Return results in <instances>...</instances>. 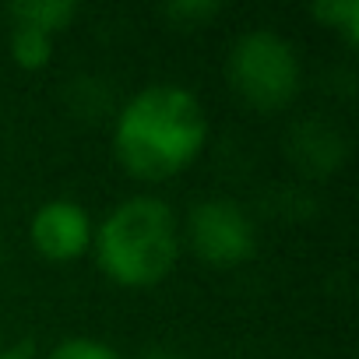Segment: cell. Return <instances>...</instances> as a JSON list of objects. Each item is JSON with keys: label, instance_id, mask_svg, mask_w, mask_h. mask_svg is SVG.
Returning a JSON list of instances; mask_svg holds the SVG:
<instances>
[{"label": "cell", "instance_id": "cell-1", "mask_svg": "<svg viewBox=\"0 0 359 359\" xmlns=\"http://www.w3.org/2000/svg\"><path fill=\"white\" fill-rule=\"evenodd\" d=\"M208 141V116L194 92L180 85H148L134 92L113 127V151L137 180H172Z\"/></svg>", "mask_w": 359, "mask_h": 359}, {"label": "cell", "instance_id": "cell-2", "mask_svg": "<svg viewBox=\"0 0 359 359\" xmlns=\"http://www.w3.org/2000/svg\"><path fill=\"white\" fill-rule=\"evenodd\" d=\"M99 268L123 289L158 285L180 257V222L158 198H130L116 205L92 233Z\"/></svg>", "mask_w": 359, "mask_h": 359}, {"label": "cell", "instance_id": "cell-3", "mask_svg": "<svg viewBox=\"0 0 359 359\" xmlns=\"http://www.w3.org/2000/svg\"><path fill=\"white\" fill-rule=\"evenodd\" d=\"M226 71L233 92L261 113L285 109L299 95V81H303L292 43L271 29L243 32L229 50Z\"/></svg>", "mask_w": 359, "mask_h": 359}, {"label": "cell", "instance_id": "cell-4", "mask_svg": "<svg viewBox=\"0 0 359 359\" xmlns=\"http://www.w3.org/2000/svg\"><path fill=\"white\" fill-rule=\"evenodd\" d=\"M187 236H191V250L205 264H215V268L243 264L257 250V233H254L250 215L229 198H208L194 205Z\"/></svg>", "mask_w": 359, "mask_h": 359}, {"label": "cell", "instance_id": "cell-5", "mask_svg": "<svg viewBox=\"0 0 359 359\" xmlns=\"http://www.w3.org/2000/svg\"><path fill=\"white\" fill-rule=\"evenodd\" d=\"M92 233H95V226H92L88 212L67 198H53V201L39 205L29 222L32 247L46 261H57V264L78 261L92 247Z\"/></svg>", "mask_w": 359, "mask_h": 359}, {"label": "cell", "instance_id": "cell-6", "mask_svg": "<svg viewBox=\"0 0 359 359\" xmlns=\"http://www.w3.org/2000/svg\"><path fill=\"white\" fill-rule=\"evenodd\" d=\"M8 15H11V25H29L46 36H57L74 22L78 4L74 0H25V4H11Z\"/></svg>", "mask_w": 359, "mask_h": 359}, {"label": "cell", "instance_id": "cell-7", "mask_svg": "<svg viewBox=\"0 0 359 359\" xmlns=\"http://www.w3.org/2000/svg\"><path fill=\"white\" fill-rule=\"evenodd\" d=\"M8 46H11V60L22 71H43L53 60V36H46L39 29H29V25H11Z\"/></svg>", "mask_w": 359, "mask_h": 359}, {"label": "cell", "instance_id": "cell-8", "mask_svg": "<svg viewBox=\"0 0 359 359\" xmlns=\"http://www.w3.org/2000/svg\"><path fill=\"white\" fill-rule=\"evenodd\" d=\"M313 15H317L324 25L338 29L348 46L359 43V0H317Z\"/></svg>", "mask_w": 359, "mask_h": 359}, {"label": "cell", "instance_id": "cell-9", "mask_svg": "<svg viewBox=\"0 0 359 359\" xmlns=\"http://www.w3.org/2000/svg\"><path fill=\"white\" fill-rule=\"evenodd\" d=\"M222 11V4L219 0H176V4H169V8H162V15L169 18V22H176V25H201V22H208V18H215Z\"/></svg>", "mask_w": 359, "mask_h": 359}, {"label": "cell", "instance_id": "cell-10", "mask_svg": "<svg viewBox=\"0 0 359 359\" xmlns=\"http://www.w3.org/2000/svg\"><path fill=\"white\" fill-rule=\"evenodd\" d=\"M50 359H120V355H116V348H109L106 341H95V338L78 334V338H64V341L50 352Z\"/></svg>", "mask_w": 359, "mask_h": 359}, {"label": "cell", "instance_id": "cell-11", "mask_svg": "<svg viewBox=\"0 0 359 359\" xmlns=\"http://www.w3.org/2000/svg\"><path fill=\"white\" fill-rule=\"evenodd\" d=\"M0 359H29V348H4Z\"/></svg>", "mask_w": 359, "mask_h": 359}, {"label": "cell", "instance_id": "cell-12", "mask_svg": "<svg viewBox=\"0 0 359 359\" xmlns=\"http://www.w3.org/2000/svg\"><path fill=\"white\" fill-rule=\"evenodd\" d=\"M144 359H176V355H172V352H162V348H155V352H148Z\"/></svg>", "mask_w": 359, "mask_h": 359}]
</instances>
